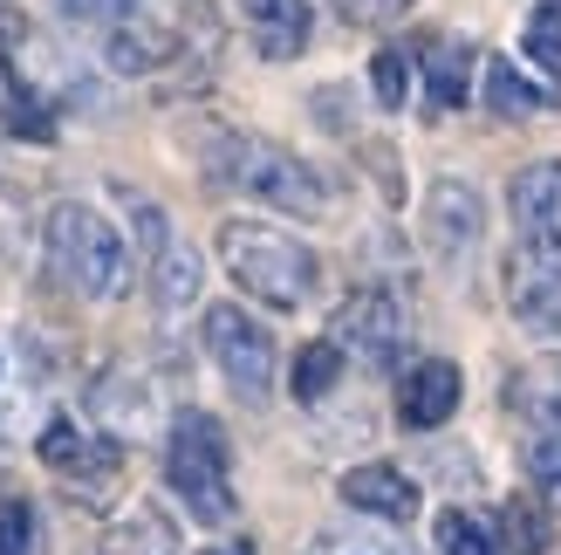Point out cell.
<instances>
[{"label":"cell","instance_id":"cell-31","mask_svg":"<svg viewBox=\"0 0 561 555\" xmlns=\"http://www.w3.org/2000/svg\"><path fill=\"white\" fill-rule=\"evenodd\" d=\"M527 474H535L548 494H561V439H541L535 432V446H527Z\"/></svg>","mask_w":561,"mask_h":555},{"label":"cell","instance_id":"cell-6","mask_svg":"<svg viewBox=\"0 0 561 555\" xmlns=\"http://www.w3.org/2000/svg\"><path fill=\"white\" fill-rule=\"evenodd\" d=\"M411 343V316H404V302L390 295V288H356L343 309H335V350L356 356V364H398Z\"/></svg>","mask_w":561,"mask_h":555},{"label":"cell","instance_id":"cell-24","mask_svg":"<svg viewBox=\"0 0 561 555\" xmlns=\"http://www.w3.org/2000/svg\"><path fill=\"white\" fill-rule=\"evenodd\" d=\"M438 555H500L493 529L480 514H466V508H445L438 514Z\"/></svg>","mask_w":561,"mask_h":555},{"label":"cell","instance_id":"cell-30","mask_svg":"<svg viewBox=\"0 0 561 555\" xmlns=\"http://www.w3.org/2000/svg\"><path fill=\"white\" fill-rule=\"evenodd\" d=\"M335 14L356 21V27H390L411 14V0H335Z\"/></svg>","mask_w":561,"mask_h":555},{"label":"cell","instance_id":"cell-17","mask_svg":"<svg viewBox=\"0 0 561 555\" xmlns=\"http://www.w3.org/2000/svg\"><path fill=\"white\" fill-rule=\"evenodd\" d=\"M145 261H151V295H158V309H164V316H179V309H192V302H199L206 268H199V254H192L179 234H164Z\"/></svg>","mask_w":561,"mask_h":555},{"label":"cell","instance_id":"cell-32","mask_svg":"<svg viewBox=\"0 0 561 555\" xmlns=\"http://www.w3.org/2000/svg\"><path fill=\"white\" fill-rule=\"evenodd\" d=\"M206 555H254V548H247V542H227V548H206Z\"/></svg>","mask_w":561,"mask_h":555},{"label":"cell","instance_id":"cell-15","mask_svg":"<svg viewBox=\"0 0 561 555\" xmlns=\"http://www.w3.org/2000/svg\"><path fill=\"white\" fill-rule=\"evenodd\" d=\"M240 21H247V35H254V48L267 63H295L308 48V35H316L308 0H240Z\"/></svg>","mask_w":561,"mask_h":555},{"label":"cell","instance_id":"cell-28","mask_svg":"<svg viewBox=\"0 0 561 555\" xmlns=\"http://www.w3.org/2000/svg\"><path fill=\"white\" fill-rule=\"evenodd\" d=\"M308 555H404L390 535H363V529H329L308 542Z\"/></svg>","mask_w":561,"mask_h":555},{"label":"cell","instance_id":"cell-26","mask_svg":"<svg viewBox=\"0 0 561 555\" xmlns=\"http://www.w3.org/2000/svg\"><path fill=\"white\" fill-rule=\"evenodd\" d=\"M370 97L383 110H404L411 97V55L404 48H377V63H370Z\"/></svg>","mask_w":561,"mask_h":555},{"label":"cell","instance_id":"cell-25","mask_svg":"<svg viewBox=\"0 0 561 555\" xmlns=\"http://www.w3.org/2000/svg\"><path fill=\"white\" fill-rule=\"evenodd\" d=\"M500 529H507V548H514V555H548V514L527 501V494L500 508Z\"/></svg>","mask_w":561,"mask_h":555},{"label":"cell","instance_id":"cell-20","mask_svg":"<svg viewBox=\"0 0 561 555\" xmlns=\"http://www.w3.org/2000/svg\"><path fill=\"white\" fill-rule=\"evenodd\" d=\"M425 97L432 110H459L472 97V48L453 35H432L425 42Z\"/></svg>","mask_w":561,"mask_h":555},{"label":"cell","instance_id":"cell-7","mask_svg":"<svg viewBox=\"0 0 561 555\" xmlns=\"http://www.w3.org/2000/svg\"><path fill=\"white\" fill-rule=\"evenodd\" d=\"M480 240H486V206H480V185H466V179H432L425 185V247L445 261V268H459L480 254Z\"/></svg>","mask_w":561,"mask_h":555},{"label":"cell","instance_id":"cell-1","mask_svg":"<svg viewBox=\"0 0 561 555\" xmlns=\"http://www.w3.org/2000/svg\"><path fill=\"white\" fill-rule=\"evenodd\" d=\"M206 172L227 192H247V200L280 206L295 219L329 213V185H322L316 165L295 158L288 145H274V137H254V131H213L206 137Z\"/></svg>","mask_w":561,"mask_h":555},{"label":"cell","instance_id":"cell-3","mask_svg":"<svg viewBox=\"0 0 561 555\" xmlns=\"http://www.w3.org/2000/svg\"><path fill=\"white\" fill-rule=\"evenodd\" d=\"M48 261H55V274H62L76 295H90V302H117L130 288L124 234L110 227L96 206H82V200H62L48 213Z\"/></svg>","mask_w":561,"mask_h":555},{"label":"cell","instance_id":"cell-14","mask_svg":"<svg viewBox=\"0 0 561 555\" xmlns=\"http://www.w3.org/2000/svg\"><path fill=\"white\" fill-rule=\"evenodd\" d=\"M507 295H514V316L541 337H561V261L548 254H514V274H507Z\"/></svg>","mask_w":561,"mask_h":555},{"label":"cell","instance_id":"cell-21","mask_svg":"<svg viewBox=\"0 0 561 555\" xmlns=\"http://www.w3.org/2000/svg\"><path fill=\"white\" fill-rule=\"evenodd\" d=\"M480 97H486V110L493 117H507V124H520V117H535V110H548V90L541 82H527L507 55H486V69H480Z\"/></svg>","mask_w":561,"mask_h":555},{"label":"cell","instance_id":"cell-2","mask_svg":"<svg viewBox=\"0 0 561 555\" xmlns=\"http://www.w3.org/2000/svg\"><path fill=\"white\" fill-rule=\"evenodd\" d=\"M219 261H227V274L254 302H267V309H301L322 282L316 247L267 227V219H227V227H219Z\"/></svg>","mask_w":561,"mask_h":555},{"label":"cell","instance_id":"cell-18","mask_svg":"<svg viewBox=\"0 0 561 555\" xmlns=\"http://www.w3.org/2000/svg\"><path fill=\"white\" fill-rule=\"evenodd\" d=\"M103 555H179V529L158 501H130L103 529Z\"/></svg>","mask_w":561,"mask_h":555},{"label":"cell","instance_id":"cell-11","mask_svg":"<svg viewBox=\"0 0 561 555\" xmlns=\"http://www.w3.org/2000/svg\"><path fill=\"white\" fill-rule=\"evenodd\" d=\"M459 392H466L459 364H445V356H417V364L404 371V384H398V419L411 432H438L459 411Z\"/></svg>","mask_w":561,"mask_h":555},{"label":"cell","instance_id":"cell-23","mask_svg":"<svg viewBox=\"0 0 561 555\" xmlns=\"http://www.w3.org/2000/svg\"><path fill=\"white\" fill-rule=\"evenodd\" d=\"M520 48H527V63H535L548 82H561V0H541V8L527 14Z\"/></svg>","mask_w":561,"mask_h":555},{"label":"cell","instance_id":"cell-19","mask_svg":"<svg viewBox=\"0 0 561 555\" xmlns=\"http://www.w3.org/2000/svg\"><path fill=\"white\" fill-rule=\"evenodd\" d=\"M507 398L527 426H535L541 439H561V356H541V364H527L514 384H507Z\"/></svg>","mask_w":561,"mask_h":555},{"label":"cell","instance_id":"cell-13","mask_svg":"<svg viewBox=\"0 0 561 555\" xmlns=\"http://www.w3.org/2000/svg\"><path fill=\"white\" fill-rule=\"evenodd\" d=\"M335 494H343L356 514H377V521H411L417 514V480L404 466H383V460L350 466V474L335 480Z\"/></svg>","mask_w":561,"mask_h":555},{"label":"cell","instance_id":"cell-5","mask_svg":"<svg viewBox=\"0 0 561 555\" xmlns=\"http://www.w3.org/2000/svg\"><path fill=\"white\" fill-rule=\"evenodd\" d=\"M206 350H213V364L219 377H227V392L240 405H267L274 398V337L240 309V302H213L206 309Z\"/></svg>","mask_w":561,"mask_h":555},{"label":"cell","instance_id":"cell-27","mask_svg":"<svg viewBox=\"0 0 561 555\" xmlns=\"http://www.w3.org/2000/svg\"><path fill=\"white\" fill-rule=\"evenodd\" d=\"M151 0H62V14L69 21H82V27H96V35H110L117 21H130V14H145Z\"/></svg>","mask_w":561,"mask_h":555},{"label":"cell","instance_id":"cell-9","mask_svg":"<svg viewBox=\"0 0 561 555\" xmlns=\"http://www.w3.org/2000/svg\"><path fill=\"white\" fill-rule=\"evenodd\" d=\"M35 453H42L76 494H103L110 480H117V439H96L90 426H76V419H48V426L35 432Z\"/></svg>","mask_w":561,"mask_h":555},{"label":"cell","instance_id":"cell-29","mask_svg":"<svg viewBox=\"0 0 561 555\" xmlns=\"http://www.w3.org/2000/svg\"><path fill=\"white\" fill-rule=\"evenodd\" d=\"M0 555H35V508L21 494L0 501Z\"/></svg>","mask_w":561,"mask_h":555},{"label":"cell","instance_id":"cell-12","mask_svg":"<svg viewBox=\"0 0 561 555\" xmlns=\"http://www.w3.org/2000/svg\"><path fill=\"white\" fill-rule=\"evenodd\" d=\"M90 411L110 439H145L158 426V392H151L145 371H103L96 392H90Z\"/></svg>","mask_w":561,"mask_h":555},{"label":"cell","instance_id":"cell-16","mask_svg":"<svg viewBox=\"0 0 561 555\" xmlns=\"http://www.w3.org/2000/svg\"><path fill=\"white\" fill-rule=\"evenodd\" d=\"M103 55H110V69H124V76H151V69H164L179 55V27L172 21H158L151 8L145 14H130V21H117L103 35Z\"/></svg>","mask_w":561,"mask_h":555},{"label":"cell","instance_id":"cell-4","mask_svg":"<svg viewBox=\"0 0 561 555\" xmlns=\"http://www.w3.org/2000/svg\"><path fill=\"white\" fill-rule=\"evenodd\" d=\"M164 480L185 501V514H199L206 529L233 521V460H227V426L213 411H179L172 439H164Z\"/></svg>","mask_w":561,"mask_h":555},{"label":"cell","instance_id":"cell-10","mask_svg":"<svg viewBox=\"0 0 561 555\" xmlns=\"http://www.w3.org/2000/svg\"><path fill=\"white\" fill-rule=\"evenodd\" d=\"M507 206H514V227H520L527 254L561 261V158H541V165H527V172H514Z\"/></svg>","mask_w":561,"mask_h":555},{"label":"cell","instance_id":"cell-8","mask_svg":"<svg viewBox=\"0 0 561 555\" xmlns=\"http://www.w3.org/2000/svg\"><path fill=\"white\" fill-rule=\"evenodd\" d=\"M42 398H48V364L42 350L21 337V329H0V439H21L48 426L42 419Z\"/></svg>","mask_w":561,"mask_h":555},{"label":"cell","instance_id":"cell-22","mask_svg":"<svg viewBox=\"0 0 561 555\" xmlns=\"http://www.w3.org/2000/svg\"><path fill=\"white\" fill-rule=\"evenodd\" d=\"M335 377H343V350H335V337L301 343V350H295L288 384H295V398H301V405H322V398L335 392Z\"/></svg>","mask_w":561,"mask_h":555}]
</instances>
